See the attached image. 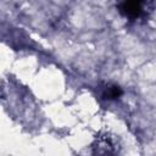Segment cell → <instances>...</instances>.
Returning a JSON list of instances; mask_svg holds the SVG:
<instances>
[{
    "label": "cell",
    "instance_id": "cell-1",
    "mask_svg": "<svg viewBox=\"0 0 156 156\" xmlns=\"http://www.w3.org/2000/svg\"><path fill=\"white\" fill-rule=\"evenodd\" d=\"M143 2H139V1H130V2H123L118 7H119V11L122 13H124L126 16H129V17H136L141 13L143 11V7H141Z\"/></svg>",
    "mask_w": 156,
    "mask_h": 156
}]
</instances>
